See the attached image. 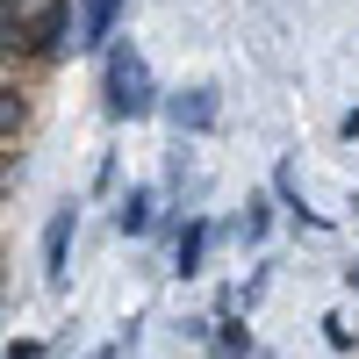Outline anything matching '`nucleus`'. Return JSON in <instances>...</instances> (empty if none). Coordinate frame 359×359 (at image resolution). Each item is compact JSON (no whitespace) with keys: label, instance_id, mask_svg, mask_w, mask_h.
<instances>
[{"label":"nucleus","instance_id":"f257e3e1","mask_svg":"<svg viewBox=\"0 0 359 359\" xmlns=\"http://www.w3.org/2000/svg\"><path fill=\"white\" fill-rule=\"evenodd\" d=\"M101 101H108L115 123L158 115V79H151V65H144L137 43H108V57H101Z\"/></svg>","mask_w":359,"mask_h":359},{"label":"nucleus","instance_id":"f03ea898","mask_svg":"<svg viewBox=\"0 0 359 359\" xmlns=\"http://www.w3.org/2000/svg\"><path fill=\"white\" fill-rule=\"evenodd\" d=\"M72 237H79V201H65L57 216L43 223V280L65 287V266H72Z\"/></svg>","mask_w":359,"mask_h":359},{"label":"nucleus","instance_id":"7ed1b4c3","mask_svg":"<svg viewBox=\"0 0 359 359\" xmlns=\"http://www.w3.org/2000/svg\"><path fill=\"white\" fill-rule=\"evenodd\" d=\"M115 15H123V0H79L72 8V50H108L115 43Z\"/></svg>","mask_w":359,"mask_h":359},{"label":"nucleus","instance_id":"20e7f679","mask_svg":"<svg viewBox=\"0 0 359 359\" xmlns=\"http://www.w3.org/2000/svg\"><path fill=\"white\" fill-rule=\"evenodd\" d=\"M216 115H223V108H216V86H180V94L165 101V123H172L180 137H187V130H194V137L216 130Z\"/></svg>","mask_w":359,"mask_h":359},{"label":"nucleus","instance_id":"39448f33","mask_svg":"<svg viewBox=\"0 0 359 359\" xmlns=\"http://www.w3.org/2000/svg\"><path fill=\"white\" fill-rule=\"evenodd\" d=\"M115 230H123V237H151L158 230V194L151 187H130L123 201H115Z\"/></svg>","mask_w":359,"mask_h":359},{"label":"nucleus","instance_id":"423d86ee","mask_svg":"<svg viewBox=\"0 0 359 359\" xmlns=\"http://www.w3.org/2000/svg\"><path fill=\"white\" fill-rule=\"evenodd\" d=\"M273 194L287 201V216L302 223V230H331V216H316V208H309V194H302V180H294V165H287V158H280V172H273Z\"/></svg>","mask_w":359,"mask_h":359},{"label":"nucleus","instance_id":"0eeeda50","mask_svg":"<svg viewBox=\"0 0 359 359\" xmlns=\"http://www.w3.org/2000/svg\"><path fill=\"white\" fill-rule=\"evenodd\" d=\"M208 230H216L208 216H194L187 230H180V245H172V266H180V280H194V273H201V259H208Z\"/></svg>","mask_w":359,"mask_h":359},{"label":"nucleus","instance_id":"6e6552de","mask_svg":"<svg viewBox=\"0 0 359 359\" xmlns=\"http://www.w3.org/2000/svg\"><path fill=\"white\" fill-rule=\"evenodd\" d=\"M266 230H273V201L252 194V201H245V245H266Z\"/></svg>","mask_w":359,"mask_h":359},{"label":"nucleus","instance_id":"1a4fd4ad","mask_svg":"<svg viewBox=\"0 0 359 359\" xmlns=\"http://www.w3.org/2000/svg\"><path fill=\"white\" fill-rule=\"evenodd\" d=\"M216 352H223V359L252 352V331H245V316H223V323H216Z\"/></svg>","mask_w":359,"mask_h":359},{"label":"nucleus","instance_id":"9d476101","mask_svg":"<svg viewBox=\"0 0 359 359\" xmlns=\"http://www.w3.org/2000/svg\"><path fill=\"white\" fill-rule=\"evenodd\" d=\"M29 123V108H22V94H15V86H0V137H15Z\"/></svg>","mask_w":359,"mask_h":359},{"label":"nucleus","instance_id":"9b49d317","mask_svg":"<svg viewBox=\"0 0 359 359\" xmlns=\"http://www.w3.org/2000/svg\"><path fill=\"white\" fill-rule=\"evenodd\" d=\"M36 352H43L36 338H15V352H8V359H36Z\"/></svg>","mask_w":359,"mask_h":359},{"label":"nucleus","instance_id":"f8f14e48","mask_svg":"<svg viewBox=\"0 0 359 359\" xmlns=\"http://www.w3.org/2000/svg\"><path fill=\"white\" fill-rule=\"evenodd\" d=\"M338 137H345V144H359V108H352L345 123H338Z\"/></svg>","mask_w":359,"mask_h":359},{"label":"nucleus","instance_id":"ddd939ff","mask_svg":"<svg viewBox=\"0 0 359 359\" xmlns=\"http://www.w3.org/2000/svg\"><path fill=\"white\" fill-rule=\"evenodd\" d=\"M8 187H15V165H8V158H0V194H8Z\"/></svg>","mask_w":359,"mask_h":359},{"label":"nucleus","instance_id":"4468645a","mask_svg":"<svg viewBox=\"0 0 359 359\" xmlns=\"http://www.w3.org/2000/svg\"><path fill=\"white\" fill-rule=\"evenodd\" d=\"M345 287H352V294H359V259H352V266H345Z\"/></svg>","mask_w":359,"mask_h":359},{"label":"nucleus","instance_id":"2eb2a0df","mask_svg":"<svg viewBox=\"0 0 359 359\" xmlns=\"http://www.w3.org/2000/svg\"><path fill=\"white\" fill-rule=\"evenodd\" d=\"M94 359H115V345H101V352H94Z\"/></svg>","mask_w":359,"mask_h":359},{"label":"nucleus","instance_id":"dca6fc26","mask_svg":"<svg viewBox=\"0 0 359 359\" xmlns=\"http://www.w3.org/2000/svg\"><path fill=\"white\" fill-rule=\"evenodd\" d=\"M15 8H29V0H15Z\"/></svg>","mask_w":359,"mask_h":359}]
</instances>
